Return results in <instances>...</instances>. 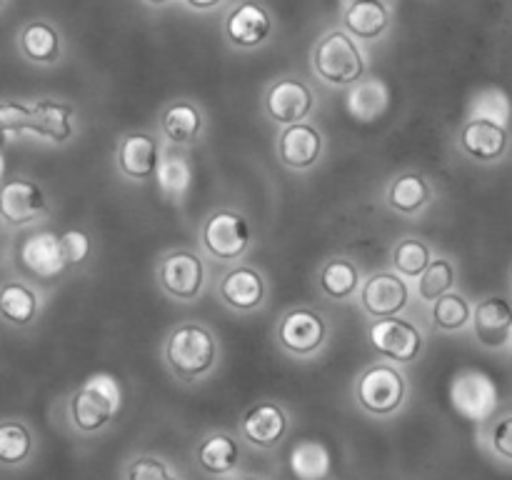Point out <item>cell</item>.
<instances>
[{"label":"cell","mask_w":512,"mask_h":480,"mask_svg":"<svg viewBox=\"0 0 512 480\" xmlns=\"http://www.w3.org/2000/svg\"><path fill=\"white\" fill-rule=\"evenodd\" d=\"M163 355L173 378L183 383H198L208 378L218 365L220 343L208 325L198 320H185L170 330Z\"/></svg>","instance_id":"6da1fadb"},{"label":"cell","mask_w":512,"mask_h":480,"mask_svg":"<svg viewBox=\"0 0 512 480\" xmlns=\"http://www.w3.org/2000/svg\"><path fill=\"white\" fill-rule=\"evenodd\" d=\"M123 408V388L113 373H95L70 395L68 418L83 435H98L118 418Z\"/></svg>","instance_id":"7a4b0ae2"},{"label":"cell","mask_w":512,"mask_h":480,"mask_svg":"<svg viewBox=\"0 0 512 480\" xmlns=\"http://www.w3.org/2000/svg\"><path fill=\"white\" fill-rule=\"evenodd\" d=\"M365 53L348 30H330L313 48V73L333 88H348L365 78Z\"/></svg>","instance_id":"3957f363"},{"label":"cell","mask_w":512,"mask_h":480,"mask_svg":"<svg viewBox=\"0 0 512 480\" xmlns=\"http://www.w3.org/2000/svg\"><path fill=\"white\" fill-rule=\"evenodd\" d=\"M355 403L373 418H390L398 413L408 398V378L390 360L368 365L355 380Z\"/></svg>","instance_id":"277c9868"},{"label":"cell","mask_w":512,"mask_h":480,"mask_svg":"<svg viewBox=\"0 0 512 480\" xmlns=\"http://www.w3.org/2000/svg\"><path fill=\"white\" fill-rule=\"evenodd\" d=\"M250 243H253V228L240 210L218 208L203 220L200 245L213 260L235 263L248 253Z\"/></svg>","instance_id":"5b68a950"},{"label":"cell","mask_w":512,"mask_h":480,"mask_svg":"<svg viewBox=\"0 0 512 480\" xmlns=\"http://www.w3.org/2000/svg\"><path fill=\"white\" fill-rule=\"evenodd\" d=\"M275 338L285 353L295 358H310L328 340V320L313 305H298L278 320Z\"/></svg>","instance_id":"8992f818"},{"label":"cell","mask_w":512,"mask_h":480,"mask_svg":"<svg viewBox=\"0 0 512 480\" xmlns=\"http://www.w3.org/2000/svg\"><path fill=\"white\" fill-rule=\"evenodd\" d=\"M368 338L380 358L398 365L415 363L425 350L423 330L400 315L375 320L368 330Z\"/></svg>","instance_id":"52a82bcc"},{"label":"cell","mask_w":512,"mask_h":480,"mask_svg":"<svg viewBox=\"0 0 512 480\" xmlns=\"http://www.w3.org/2000/svg\"><path fill=\"white\" fill-rule=\"evenodd\" d=\"M160 290L180 303L200 298L205 288V265L198 253L188 248L170 250L160 258L158 270H155Z\"/></svg>","instance_id":"ba28073f"},{"label":"cell","mask_w":512,"mask_h":480,"mask_svg":"<svg viewBox=\"0 0 512 480\" xmlns=\"http://www.w3.org/2000/svg\"><path fill=\"white\" fill-rule=\"evenodd\" d=\"M290 430V415L275 400H258L248 405L238 420V435L243 443L258 450H273L285 440Z\"/></svg>","instance_id":"9c48e42d"},{"label":"cell","mask_w":512,"mask_h":480,"mask_svg":"<svg viewBox=\"0 0 512 480\" xmlns=\"http://www.w3.org/2000/svg\"><path fill=\"white\" fill-rule=\"evenodd\" d=\"M315 108V93L300 78H280L265 93V113L280 125L303 123Z\"/></svg>","instance_id":"30bf717a"},{"label":"cell","mask_w":512,"mask_h":480,"mask_svg":"<svg viewBox=\"0 0 512 480\" xmlns=\"http://www.w3.org/2000/svg\"><path fill=\"white\" fill-rule=\"evenodd\" d=\"M410 303V288L400 273H373L360 285V305L370 318H393Z\"/></svg>","instance_id":"8fae6325"},{"label":"cell","mask_w":512,"mask_h":480,"mask_svg":"<svg viewBox=\"0 0 512 480\" xmlns=\"http://www.w3.org/2000/svg\"><path fill=\"white\" fill-rule=\"evenodd\" d=\"M273 33V15L255 0H240L225 18V38L240 50L260 48Z\"/></svg>","instance_id":"7c38bea8"},{"label":"cell","mask_w":512,"mask_h":480,"mask_svg":"<svg viewBox=\"0 0 512 480\" xmlns=\"http://www.w3.org/2000/svg\"><path fill=\"white\" fill-rule=\"evenodd\" d=\"M268 283L265 275L253 265H235L220 278L218 298L225 308L238 310V313H253L265 303Z\"/></svg>","instance_id":"4fadbf2b"},{"label":"cell","mask_w":512,"mask_h":480,"mask_svg":"<svg viewBox=\"0 0 512 480\" xmlns=\"http://www.w3.org/2000/svg\"><path fill=\"white\" fill-rule=\"evenodd\" d=\"M163 148L150 133H125L115 145V163L128 180H150L158 175Z\"/></svg>","instance_id":"5bb4252c"},{"label":"cell","mask_w":512,"mask_h":480,"mask_svg":"<svg viewBox=\"0 0 512 480\" xmlns=\"http://www.w3.org/2000/svg\"><path fill=\"white\" fill-rule=\"evenodd\" d=\"M325 138L315 125L293 123L285 125L278 135V160L288 170H310L323 158Z\"/></svg>","instance_id":"9a60e30c"},{"label":"cell","mask_w":512,"mask_h":480,"mask_svg":"<svg viewBox=\"0 0 512 480\" xmlns=\"http://www.w3.org/2000/svg\"><path fill=\"white\" fill-rule=\"evenodd\" d=\"M458 143L465 153L473 160H480V163H493L508 148V130L505 125L495 123V120L488 118H473L460 128Z\"/></svg>","instance_id":"2e32d148"},{"label":"cell","mask_w":512,"mask_h":480,"mask_svg":"<svg viewBox=\"0 0 512 480\" xmlns=\"http://www.w3.org/2000/svg\"><path fill=\"white\" fill-rule=\"evenodd\" d=\"M43 190L30 180H10L0 188V218L10 225H25L45 213Z\"/></svg>","instance_id":"e0dca14e"},{"label":"cell","mask_w":512,"mask_h":480,"mask_svg":"<svg viewBox=\"0 0 512 480\" xmlns=\"http://www.w3.org/2000/svg\"><path fill=\"white\" fill-rule=\"evenodd\" d=\"M240 458H243V450H240L238 438L223 433V430L205 435L195 448V463L205 475H213V478L233 475L238 470Z\"/></svg>","instance_id":"ac0fdd59"},{"label":"cell","mask_w":512,"mask_h":480,"mask_svg":"<svg viewBox=\"0 0 512 480\" xmlns=\"http://www.w3.org/2000/svg\"><path fill=\"white\" fill-rule=\"evenodd\" d=\"M473 330L483 348H503L512 335V305L505 298H485L473 310Z\"/></svg>","instance_id":"d6986e66"},{"label":"cell","mask_w":512,"mask_h":480,"mask_svg":"<svg viewBox=\"0 0 512 480\" xmlns=\"http://www.w3.org/2000/svg\"><path fill=\"white\" fill-rule=\"evenodd\" d=\"M493 380L480 373H463L453 383V403L465 418L485 420L495 408Z\"/></svg>","instance_id":"ffe728a7"},{"label":"cell","mask_w":512,"mask_h":480,"mask_svg":"<svg viewBox=\"0 0 512 480\" xmlns=\"http://www.w3.org/2000/svg\"><path fill=\"white\" fill-rule=\"evenodd\" d=\"M20 258H23L25 268L38 275V278H55V275L68 268L63 245H60L58 235L53 233H38L25 240Z\"/></svg>","instance_id":"44dd1931"},{"label":"cell","mask_w":512,"mask_h":480,"mask_svg":"<svg viewBox=\"0 0 512 480\" xmlns=\"http://www.w3.org/2000/svg\"><path fill=\"white\" fill-rule=\"evenodd\" d=\"M75 108L58 100H38L30 105V130L53 143H65L73 138Z\"/></svg>","instance_id":"7402d4cb"},{"label":"cell","mask_w":512,"mask_h":480,"mask_svg":"<svg viewBox=\"0 0 512 480\" xmlns=\"http://www.w3.org/2000/svg\"><path fill=\"white\" fill-rule=\"evenodd\" d=\"M203 113L190 100H175L160 113V130L173 145H190L203 133Z\"/></svg>","instance_id":"603a6c76"},{"label":"cell","mask_w":512,"mask_h":480,"mask_svg":"<svg viewBox=\"0 0 512 480\" xmlns=\"http://www.w3.org/2000/svg\"><path fill=\"white\" fill-rule=\"evenodd\" d=\"M343 25L353 38L378 40L390 25V10L383 0H353L343 13Z\"/></svg>","instance_id":"cb8c5ba5"},{"label":"cell","mask_w":512,"mask_h":480,"mask_svg":"<svg viewBox=\"0 0 512 480\" xmlns=\"http://www.w3.org/2000/svg\"><path fill=\"white\" fill-rule=\"evenodd\" d=\"M288 465L295 480H325L330 475V468H333V455H330L325 443L305 438L293 445L288 455Z\"/></svg>","instance_id":"d4e9b609"},{"label":"cell","mask_w":512,"mask_h":480,"mask_svg":"<svg viewBox=\"0 0 512 480\" xmlns=\"http://www.w3.org/2000/svg\"><path fill=\"white\" fill-rule=\"evenodd\" d=\"M155 178H158V185L165 198L180 203L185 198V193L190 190V185H193V165H190L188 155L180 153L178 145L163 148L158 175Z\"/></svg>","instance_id":"484cf974"},{"label":"cell","mask_w":512,"mask_h":480,"mask_svg":"<svg viewBox=\"0 0 512 480\" xmlns=\"http://www.w3.org/2000/svg\"><path fill=\"white\" fill-rule=\"evenodd\" d=\"M433 198L428 178L420 173H403L390 183L388 205L403 215H418Z\"/></svg>","instance_id":"4316f807"},{"label":"cell","mask_w":512,"mask_h":480,"mask_svg":"<svg viewBox=\"0 0 512 480\" xmlns=\"http://www.w3.org/2000/svg\"><path fill=\"white\" fill-rule=\"evenodd\" d=\"M318 285L330 300H348L358 293L360 270L350 258H330L318 273Z\"/></svg>","instance_id":"83f0119b"},{"label":"cell","mask_w":512,"mask_h":480,"mask_svg":"<svg viewBox=\"0 0 512 480\" xmlns=\"http://www.w3.org/2000/svg\"><path fill=\"white\" fill-rule=\"evenodd\" d=\"M390 103V93L385 88L383 80L370 78V80H360V83L353 85L348 95V110L355 120L360 123H373L375 118L385 113Z\"/></svg>","instance_id":"f1b7e54d"},{"label":"cell","mask_w":512,"mask_h":480,"mask_svg":"<svg viewBox=\"0 0 512 480\" xmlns=\"http://www.w3.org/2000/svg\"><path fill=\"white\" fill-rule=\"evenodd\" d=\"M20 50L33 63H55L60 58L58 30L48 23H28L20 33Z\"/></svg>","instance_id":"f546056e"},{"label":"cell","mask_w":512,"mask_h":480,"mask_svg":"<svg viewBox=\"0 0 512 480\" xmlns=\"http://www.w3.org/2000/svg\"><path fill=\"white\" fill-rule=\"evenodd\" d=\"M0 315L8 323L28 325L38 315V298L23 283H5L0 288Z\"/></svg>","instance_id":"4dcf8cb0"},{"label":"cell","mask_w":512,"mask_h":480,"mask_svg":"<svg viewBox=\"0 0 512 480\" xmlns=\"http://www.w3.org/2000/svg\"><path fill=\"white\" fill-rule=\"evenodd\" d=\"M473 320V308H470V300L465 295L445 293L443 298H438L433 303V325L443 333H458L465 325Z\"/></svg>","instance_id":"1f68e13d"},{"label":"cell","mask_w":512,"mask_h":480,"mask_svg":"<svg viewBox=\"0 0 512 480\" xmlns=\"http://www.w3.org/2000/svg\"><path fill=\"white\" fill-rule=\"evenodd\" d=\"M433 260L430 245L420 238H403L393 248V268L403 278H420Z\"/></svg>","instance_id":"d6a6232c"},{"label":"cell","mask_w":512,"mask_h":480,"mask_svg":"<svg viewBox=\"0 0 512 480\" xmlns=\"http://www.w3.org/2000/svg\"><path fill=\"white\" fill-rule=\"evenodd\" d=\"M455 278H458V270H455L453 260L433 258L425 273L418 278V295L428 303H435V300L453 290Z\"/></svg>","instance_id":"836d02e7"},{"label":"cell","mask_w":512,"mask_h":480,"mask_svg":"<svg viewBox=\"0 0 512 480\" xmlns=\"http://www.w3.org/2000/svg\"><path fill=\"white\" fill-rule=\"evenodd\" d=\"M123 480H185L163 455H133L123 470Z\"/></svg>","instance_id":"e575fe53"},{"label":"cell","mask_w":512,"mask_h":480,"mask_svg":"<svg viewBox=\"0 0 512 480\" xmlns=\"http://www.w3.org/2000/svg\"><path fill=\"white\" fill-rule=\"evenodd\" d=\"M33 453V435L23 423H0V463L18 465Z\"/></svg>","instance_id":"d590c367"},{"label":"cell","mask_w":512,"mask_h":480,"mask_svg":"<svg viewBox=\"0 0 512 480\" xmlns=\"http://www.w3.org/2000/svg\"><path fill=\"white\" fill-rule=\"evenodd\" d=\"M30 130V105L0 103V143L8 135Z\"/></svg>","instance_id":"8d00e7d4"},{"label":"cell","mask_w":512,"mask_h":480,"mask_svg":"<svg viewBox=\"0 0 512 480\" xmlns=\"http://www.w3.org/2000/svg\"><path fill=\"white\" fill-rule=\"evenodd\" d=\"M60 245H63V253L68 265H80L90 258V250H93V243H90L88 233L83 230H65L60 235Z\"/></svg>","instance_id":"74e56055"},{"label":"cell","mask_w":512,"mask_h":480,"mask_svg":"<svg viewBox=\"0 0 512 480\" xmlns=\"http://www.w3.org/2000/svg\"><path fill=\"white\" fill-rule=\"evenodd\" d=\"M488 445L498 458L512 463V415L495 420L488 430Z\"/></svg>","instance_id":"f35d334b"},{"label":"cell","mask_w":512,"mask_h":480,"mask_svg":"<svg viewBox=\"0 0 512 480\" xmlns=\"http://www.w3.org/2000/svg\"><path fill=\"white\" fill-rule=\"evenodd\" d=\"M183 3L188 5L190 10H213V8H218L223 0H183Z\"/></svg>","instance_id":"ab89813d"},{"label":"cell","mask_w":512,"mask_h":480,"mask_svg":"<svg viewBox=\"0 0 512 480\" xmlns=\"http://www.w3.org/2000/svg\"><path fill=\"white\" fill-rule=\"evenodd\" d=\"M143 3L155 5V8H160V5H168V3H173V0H143Z\"/></svg>","instance_id":"60d3db41"},{"label":"cell","mask_w":512,"mask_h":480,"mask_svg":"<svg viewBox=\"0 0 512 480\" xmlns=\"http://www.w3.org/2000/svg\"><path fill=\"white\" fill-rule=\"evenodd\" d=\"M235 480H265L263 475H240V478H235Z\"/></svg>","instance_id":"b9f144b4"},{"label":"cell","mask_w":512,"mask_h":480,"mask_svg":"<svg viewBox=\"0 0 512 480\" xmlns=\"http://www.w3.org/2000/svg\"><path fill=\"white\" fill-rule=\"evenodd\" d=\"M0 173H3V158H0Z\"/></svg>","instance_id":"7bdbcfd3"},{"label":"cell","mask_w":512,"mask_h":480,"mask_svg":"<svg viewBox=\"0 0 512 480\" xmlns=\"http://www.w3.org/2000/svg\"><path fill=\"white\" fill-rule=\"evenodd\" d=\"M510 345H512V335H510Z\"/></svg>","instance_id":"ee69618b"},{"label":"cell","mask_w":512,"mask_h":480,"mask_svg":"<svg viewBox=\"0 0 512 480\" xmlns=\"http://www.w3.org/2000/svg\"><path fill=\"white\" fill-rule=\"evenodd\" d=\"M0 3H3V0H0Z\"/></svg>","instance_id":"f6af8a7d"},{"label":"cell","mask_w":512,"mask_h":480,"mask_svg":"<svg viewBox=\"0 0 512 480\" xmlns=\"http://www.w3.org/2000/svg\"><path fill=\"white\" fill-rule=\"evenodd\" d=\"M510 280H512V278H510Z\"/></svg>","instance_id":"bcb514c9"}]
</instances>
